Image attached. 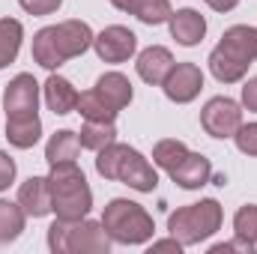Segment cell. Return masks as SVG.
<instances>
[{"instance_id": "obj_13", "label": "cell", "mask_w": 257, "mask_h": 254, "mask_svg": "<svg viewBox=\"0 0 257 254\" xmlns=\"http://www.w3.org/2000/svg\"><path fill=\"white\" fill-rule=\"evenodd\" d=\"M171 174V180L180 186V189H200V186H206L209 183V177H212V165H209V159L206 156H200V153H189L174 171H168Z\"/></svg>"}, {"instance_id": "obj_30", "label": "cell", "mask_w": 257, "mask_h": 254, "mask_svg": "<svg viewBox=\"0 0 257 254\" xmlns=\"http://www.w3.org/2000/svg\"><path fill=\"white\" fill-rule=\"evenodd\" d=\"M242 105L257 114V78H248L245 81V87H242Z\"/></svg>"}, {"instance_id": "obj_31", "label": "cell", "mask_w": 257, "mask_h": 254, "mask_svg": "<svg viewBox=\"0 0 257 254\" xmlns=\"http://www.w3.org/2000/svg\"><path fill=\"white\" fill-rule=\"evenodd\" d=\"M180 248H183V242L180 239H162V242H153V251H177L180 254Z\"/></svg>"}, {"instance_id": "obj_22", "label": "cell", "mask_w": 257, "mask_h": 254, "mask_svg": "<svg viewBox=\"0 0 257 254\" xmlns=\"http://www.w3.org/2000/svg\"><path fill=\"white\" fill-rule=\"evenodd\" d=\"M78 141H81L84 150L99 153V150H105L108 144L117 141V129H114V123H105V120H87V123L81 126Z\"/></svg>"}, {"instance_id": "obj_23", "label": "cell", "mask_w": 257, "mask_h": 254, "mask_svg": "<svg viewBox=\"0 0 257 254\" xmlns=\"http://www.w3.org/2000/svg\"><path fill=\"white\" fill-rule=\"evenodd\" d=\"M21 39H24L21 21H15V18H0V69H6L9 63H15L18 48H21Z\"/></svg>"}, {"instance_id": "obj_6", "label": "cell", "mask_w": 257, "mask_h": 254, "mask_svg": "<svg viewBox=\"0 0 257 254\" xmlns=\"http://www.w3.org/2000/svg\"><path fill=\"white\" fill-rule=\"evenodd\" d=\"M102 224L111 236V242H120V245H144L153 239V215L135 203V200H126V197H117L105 206L102 212Z\"/></svg>"}, {"instance_id": "obj_29", "label": "cell", "mask_w": 257, "mask_h": 254, "mask_svg": "<svg viewBox=\"0 0 257 254\" xmlns=\"http://www.w3.org/2000/svg\"><path fill=\"white\" fill-rule=\"evenodd\" d=\"M12 180H15V162L0 150V191H6L12 186Z\"/></svg>"}, {"instance_id": "obj_2", "label": "cell", "mask_w": 257, "mask_h": 254, "mask_svg": "<svg viewBox=\"0 0 257 254\" xmlns=\"http://www.w3.org/2000/svg\"><path fill=\"white\" fill-rule=\"evenodd\" d=\"M257 60V30L248 24H236L224 30L221 42L209 54V72L221 84H236L245 78L248 66Z\"/></svg>"}, {"instance_id": "obj_4", "label": "cell", "mask_w": 257, "mask_h": 254, "mask_svg": "<svg viewBox=\"0 0 257 254\" xmlns=\"http://www.w3.org/2000/svg\"><path fill=\"white\" fill-rule=\"evenodd\" d=\"M48 183H51V209L57 212V218H66V221L87 218L93 206V191L84 180V171L75 162L51 165Z\"/></svg>"}, {"instance_id": "obj_18", "label": "cell", "mask_w": 257, "mask_h": 254, "mask_svg": "<svg viewBox=\"0 0 257 254\" xmlns=\"http://www.w3.org/2000/svg\"><path fill=\"white\" fill-rule=\"evenodd\" d=\"M39 135H42V123H39L36 114H30V117H6V138H9L12 147L30 150L39 141Z\"/></svg>"}, {"instance_id": "obj_7", "label": "cell", "mask_w": 257, "mask_h": 254, "mask_svg": "<svg viewBox=\"0 0 257 254\" xmlns=\"http://www.w3.org/2000/svg\"><path fill=\"white\" fill-rule=\"evenodd\" d=\"M221 206L218 200L206 197L200 203H189V206H180L177 212H171L168 218V230L174 239H180L183 245H197L203 239H209L218 227H221Z\"/></svg>"}, {"instance_id": "obj_25", "label": "cell", "mask_w": 257, "mask_h": 254, "mask_svg": "<svg viewBox=\"0 0 257 254\" xmlns=\"http://www.w3.org/2000/svg\"><path fill=\"white\" fill-rule=\"evenodd\" d=\"M186 156H189V147H186L183 141H177V138L159 141V144L153 147V162H156L162 171H174Z\"/></svg>"}, {"instance_id": "obj_21", "label": "cell", "mask_w": 257, "mask_h": 254, "mask_svg": "<svg viewBox=\"0 0 257 254\" xmlns=\"http://www.w3.org/2000/svg\"><path fill=\"white\" fill-rule=\"evenodd\" d=\"M96 90H99L117 111H123L128 102H132V81H128L126 75H120V72L102 75V78L96 81Z\"/></svg>"}, {"instance_id": "obj_14", "label": "cell", "mask_w": 257, "mask_h": 254, "mask_svg": "<svg viewBox=\"0 0 257 254\" xmlns=\"http://www.w3.org/2000/svg\"><path fill=\"white\" fill-rule=\"evenodd\" d=\"M168 21H171V36H174L180 45H186V48L197 45V42L203 39V33H206V21H203V15L194 12V9L171 12Z\"/></svg>"}, {"instance_id": "obj_12", "label": "cell", "mask_w": 257, "mask_h": 254, "mask_svg": "<svg viewBox=\"0 0 257 254\" xmlns=\"http://www.w3.org/2000/svg\"><path fill=\"white\" fill-rule=\"evenodd\" d=\"M18 206L24 209L27 218H42L51 209V183L48 177H30L27 183H21L18 189Z\"/></svg>"}, {"instance_id": "obj_11", "label": "cell", "mask_w": 257, "mask_h": 254, "mask_svg": "<svg viewBox=\"0 0 257 254\" xmlns=\"http://www.w3.org/2000/svg\"><path fill=\"white\" fill-rule=\"evenodd\" d=\"M165 87V96L177 105H186L192 102L194 96L203 90V72L194 63H174V69L168 72V78L162 81Z\"/></svg>"}, {"instance_id": "obj_32", "label": "cell", "mask_w": 257, "mask_h": 254, "mask_svg": "<svg viewBox=\"0 0 257 254\" xmlns=\"http://www.w3.org/2000/svg\"><path fill=\"white\" fill-rule=\"evenodd\" d=\"M206 3H209V6H212L215 12H230V9H233V6H236L239 0H206Z\"/></svg>"}, {"instance_id": "obj_20", "label": "cell", "mask_w": 257, "mask_h": 254, "mask_svg": "<svg viewBox=\"0 0 257 254\" xmlns=\"http://www.w3.org/2000/svg\"><path fill=\"white\" fill-rule=\"evenodd\" d=\"M78 153H81V141H78V135L69 132V129H63V132H54V135H51V141H48V147H45V162H48V165L75 162Z\"/></svg>"}, {"instance_id": "obj_27", "label": "cell", "mask_w": 257, "mask_h": 254, "mask_svg": "<svg viewBox=\"0 0 257 254\" xmlns=\"http://www.w3.org/2000/svg\"><path fill=\"white\" fill-rule=\"evenodd\" d=\"M233 141H236L239 153H245V156H257V123L239 126L236 129V135H233Z\"/></svg>"}, {"instance_id": "obj_15", "label": "cell", "mask_w": 257, "mask_h": 254, "mask_svg": "<svg viewBox=\"0 0 257 254\" xmlns=\"http://www.w3.org/2000/svg\"><path fill=\"white\" fill-rule=\"evenodd\" d=\"M135 66H138V75H141L147 84H162V81L168 78V72L174 69V57H171L168 48L150 45L147 51L138 54V63Z\"/></svg>"}, {"instance_id": "obj_5", "label": "cell", "mask_w": 257, "mask_h": 254, "mask_svg": "<svg viewBox=\"0 0 257 254\" xmlns=\"http://www.w3.org/2000/svg\"><path fill=\"white\" fill-rule=\"evenodd\" d=\"M48 248L54 254H108L111 251V236L102 221H66L57 218L48 227Z\"/></svg>"}, {"instance_id": "obj_8", "label": "cell", "mask_w": 257, "mask_h": 254, "mask_svg": "<svg viewBox=\"0 0 257 254\" xmlns=\"http://www.w3.org/2000/svg\"><path fill=\"white\" fill-rule=\"evenodd\" d=\"M200 126L206 129V135L212 138H233L236 129L242 126V111L233 99L227 96H215L203 105L200 111Z\"/></svg>"}, {"instance_id": "obj_10", "label": "cell", "mask_w": 257, "mask_h": 254, "mask_svg": "<svg viewBox=\"0 0 257 254\" xmlns=\"http://www.w3.org/2000/svg\"><path fill=\"white\" fill-rule=\"evenodd\" d=\"M93 48H96L99 60H105V63H126L135 54V48H138V36L128 27L111 24L93 39Z\"/></svg>"}, {"instance_id": "obj_1", "label": "cell", "mask_w": 257, "mask_h": 254, "mask_svg": "<svg viewBox=\"0 0 257 254\" xmlns=\"http://www.w3.org/2000/svg\"><path fill=\"white\" fill-rule=\"evenodd\" d=\"M93 30L87 21H78V18H69L60 24H51V27H42L36 36H33V60L42 66V69H57L72 57H81L90 45H93Z\"/></svg>"}, {"instance_id": "obj_28", "label": "cell", "mask_w": 257, "mask_h": 254, "mask_svg": "<svg viewBox=\"0 0 257 254\" xmlns=\"http://www.w3.org/2000/svg\"><path fill=\"white\" fill-rule=\"evenodd\" d=\"M18 3H21V9L30 12V15H51V12L60 9L63 0H18Z\"/></svg>"}, {"instance_id": "obj_3", "label": "cell", "mask_w": 257, "mask_h": 254, "mask_svg": "<svg viewBox=\"0 0 257 254\" xmlns=\"http://www.w3.org/2000/svg\"><path fill=\"white\" fill-rule=\"evenodd\" d=\"M96 171L105 177V180H120L126 183L128 189L135 191H156L159 186V174L156 168L126 144H108L105 150H99V159H96Z\"/></svg>"}, {"instance_id": "obj_19", "label": "cell", "mask_w": 257, "mask_h": 254, "mask_svg": "<svg viewBox=\"0 0 257 254\" xmlns=\"http://www.w3.org/2000/svg\"><path fill=\"white\" fill-rule=\"evenodd\" d=\"M75 111L84 117V120H105V123H114L117 120V108L93 87V90H87V93H78V105H75Z\"/></svg>"}, {"instance_id": "obj_9", "label": "cell", "mask_w": 257, "mask_h": 254, "mask_svg": "<svg viewBox=\"0 0 257 254\" xmlns=\"http://www.w3.org/2000/svg\"><path fill=\"white\" fill-rule=\"evenodd\" d=\"M36 105H39V84L33 75L21 72L15 75L6 90H3V108H6V117H30L36 114Z\"/></svg>"}, {"instance_id": "obj_26", "label": "cell", "mask_w": 257, "mask_h": 254, "mask_svg": "<svg viewBox=\"0 0 257 254\" xmlns=\"http://www.w3.org/2000/svg\"><path fill=\"white\" fill-rule=\"evenodd\" d=\"M233 233H236V239L248 242L251 248L257 245V206L254 203H245L233 215Z\"/></svg>"}, {"instance_id": "obj_17", "label": "cell", "mask_w": 257, "mask_h": 254, "mask_svg": "<svg viewBox=\"0 0 257 254\" xmlns=\"http://www.w3.org/2000/svg\"><path fill=\"white\" fill-rule=\"evenodd\" d=\"M42 90H45V102H48V108H51L54 114H72V111H75V105H78V90H75L66 78L51 75Z\"/></svg>"}, {"instance_id": "obj_16", "label": "cell", "mask_w": 257, "mask_h": 254, "mask_svg": "<svg viewBox=\"0 0 257 254\" xmlns=\"http://www.w3.org/2000/svg\"><path fill=\"white\" fill-rule=\"evenodd\" d=\"M117 9L141 18L144 24H162L171 18V0H111Z\"/></svg>"}, {"instance_id": "obj_24", "label": "cell", "mask_w": 257, "mask_h": 254, "mask_svg": "<svg viewBox=\"0 0 257 254\" xmlns=\"http://www.w3.org/2000/svg\"><path fill=\"white\" fill-rule=\"evenodd\" d=\"M24 209L18 203H9V200H0V245L3 242H15L24 230Z\"/></svg>"}]
</instances>
